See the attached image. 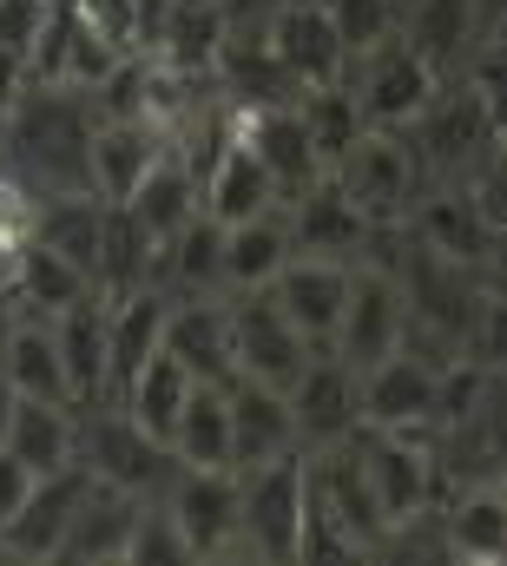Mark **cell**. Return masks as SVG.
I'll list each match as a JSON object with an SVG mask.
<instances>
[{"mask_svg": "<svg viewBox=\"0 0 507 566\" xmlns=\"http://www.w3.org/2000/svg\"><path fill=\"white\" fill-rule=\"evenodd\" d=\"M402 139L415 145L428 178H468L475 165L501 158V99H488L462 80H442L435 99L402 126Z\"/></svg>", "mask_w": 507, "mask_h": 566, "instance_id": "6da1fadb", "label": "cell"}, {"mask_svg": "<svg viewBox=\"0 0 507 566\" xmlns=\"http://www.w3.org/2000/svg\"><path fill=\"white\" fill-rule=\"evenodd\" d=\"M297 527H303V448L238 474V554L270 566L297 560Z\"/></svg>", "mask_w": 507, "mask_h": 566, "instance_id": "7a4b0ae2", "label": "cell"}, {"mask_svg": "<svg viewBox=\"0 0 507 566\" xmlns=\"http://www.w3.org/2000/svg\"><path fill=\"white\" fill-rule=\"evenodd\" d=\"M330 178H337V191H343L370 224H402L408 205L422 198V185H435V178L422 171L415 145L402 139V133H382V126H370L363 139L350 145V151L330 165Z\"/></svg>", "mask_w": 507, "mask_h": 566, "instance_id": "3957f363", "label": "cell"}, {"mask_svg": "<svg viewBox=\"0 0 507 566\" xmlns=\"http://www.w3.org/2000/svg\"><path fill=\"white\" fill-rule=\"evenodd\" d=\"M73 416H80V448L73 454L86 461L93 481H113V488H126L138 501H158L165 494V481L178 468L165 441H152L120 402H93V409H73Z\"/></svg>", "mask_w": 507, "mask_h": 566, "instance_id": "277c9868", "label": "cell"}, {"mask_svg": "<svg viewBox=\"0 0 507 566\" xmlns=\"http://www.w3.org/2000/svg\"><path fill=\"white\" fill-rule=\"evenodd\" d=\"M408 238L428 244L435 258L448 264H468V271H495V244H501V218L462 185V178H435L422 185V198L408 205Z\"/></svg>", "mask_w": 507, "mask_h": 566, "instance_id": "5b68a950", "label": "cell"}, {"mask_svg": "<svg viewBox=\"0 0 507 566\" xmlns=\"http://www.w3.org/2000/svg\"><path fill=\"white\" fill-rule=\"evenodd\" d=\"M225 316H231V363L251 382L290 389L297 369L317 356V343L270 303V290H225Z\"/></svg>", "mask_w": 507, "mask_h": 566, "instance_id": "8992f818", "label": "cell"}, {"mask_svg": "<svg viewBox=\"0 0 507 566\" xmlns=\"http://www.w3.org/2000/svg\"><path fill=\"white\" fill-rule=\"evenodd\" d=\"M343 86L356 93V106H363V119H370V126L402 133V126L435 99L442 73H435L415 46H402V33H395V40H382L376 53L343 60Z\"/></svg>", "mask_w": 507, "mask_h": 566, "instance_id": "52a82bcc", "label": "cell"}, {"mask_svg": "<svg viewBox=\"0 0 507 566\" xmlns=\"http://www.w3.org/2000/svg\"><path fill=\"white\" fill-rule=\"evenodd\" d=\"M165 514L178 521L192 560H225L238 554V468H172L165 481Z\"/></svg>", "mask_w": 507, "mask_h": 566, "instance_id": "ba28073f", "label": "cell"}, {"mask_svg": "<svg viewBox=\"0 0 507 566\" xmlns=\"http://www.w3.org/2000/svg\"><path fill=\"white\" fill-rule=\"evenodd\" d=\"M283 402H290V422H297V448H330V441H343V434L363 428L356 369L343 356H330V349H317L297 369V382L283 389Z\"/></svg>", "mask_w": 507, "mask_h": 566, "instance_id": "9c48e42d", "label": "cell"}, {"mask_svg": "<svg viewBox=\"0 0 507 566\" xmlns=\"http://www.w3.org/2000/svg\"><path fill=\"white\" fill-rule=\"evenodd\" d=\"M86 488H93V474H86L80 454L66 468H53V474H33L27 501L0 521V560H53L60 534H66V521H73V507H80Z\"/></svg>", "mask_w": 507, "mask_h": 566, "instance_id": "30bf717a", "label": "cell"}, {"mask_svg": "<svg viewBox=\"0 0 507 566\" xmlns=\"http://www.w3.org/2000/svg\"><path fill=\"white\" fill-rule=\"evenodd\" d=\"M350 271H356V264H343V258H303V251H290L283 271L263 283V290H270V303H277L317 349H330V336H337V323H343V303H350Z\"/></svg>", "mask_w": 507, "mask_h": 566, "instance_id": "8fae6325", "label": "cell"}, {"mask_svg": "<svg viewBox=\"0 0 507 566\" xmlns=\"http://www.w3.org/2000/svg\"><path fill=\"white\" fill-rule=\"evenodd\" d=\"M435 363L389 349L382 363L356 369V396H363V428H389V434H428V409H435Z\"/></svg>", "mask_w": 507, "mask_h": 566, "instance_id": "7c38bea8", "label": "cell"}, {"mask_svg": "<svg viewBox=\"0 0 507 566\" xmlns=\"http://www.w3.org/2000/svg\"><path fill=\"white\" fill-rule=\"evenodd\" d=\"M402 323H408V310H402V290L389 271H350V303H343V323H337V336H330V356H343L350 369H370L382 363L389 349H402Z\"/></svg>", "mask_w": 507, "mask_h": 566, "instance_id": "4fadbf2b", "label": "cell"}, {"mask_svg": "<svg viewBox=\"0 0 507 566\" xmlns=\"http://www.w3.org/2000/svg\"><path fill=\"white\" fill-rule=\"evenodd\" d=\"M263 40H270L283 80H290L297 93L343 80V46H337V27H330L323 0H283V7L263 20Z\"/></svg>", "mask_w": 507, "mask_h": 566, "instance_id": "5bb4252c", "label": "cell"}, {"mask_svg": "<svg viewBox=\"0 0 507 566\" xmlns=\"http://www.w3.org/2000/svg\"><path fill=\"white\" fill-rule=\"evenodd\" d=\"M238 139L257 151V165L270 171V185H277V198H283V205H290L303 185H317V178H323V158H317L310 133H303V113H297V99L251 106V113H245V126H238Z\"/></svg>", "mask_w": 507, "mask_h": 566, "instance_id": "9a60e30c", "label": "cell"}, {"mask_svg": "<svg viewBox=\"0 0 507 566\" xmlns=\"http://www.w3.org/2000/svg\"><path fill=\"white\" fill-rule=\"evenodd\" d=\"M46 329H53V349H60V369H66V396H73V409L106 402V296H100V290L73 296L66 310L46 316Z\"/></svg>", "mask_w": 507, "mask_h": 566, "instance_id": "2e32d148", "label": "cell"}, {"mask_svg": "<svg viewBox=\"0 0 507 566\" xmlns=\"http://www.w3.org/2000/svg\"><path fill=\"white\" fill-rule=\"evenodd\" d=\"M283 218H290V251H303V258H343V264H356L363 231H370V218L337 191L330 171H323L317 185H303V191L283 205Z\"/></svg>", "mask_w": 507, "mask_h": 566, "instance_id": "e0dca14e", "label": "cell"}, {"mask_svg": "<svg viewBox=\"0 0 507 566\" xmlns=\"http://www.w3.org/2000/svg\"><path fill=\"white\" fill-rule=\"evenodd\" d=\"M225 402H231V468H238V474L297 448V422H290L283 389L251 382V376H231V382H225Z\"/></svg>", "mask_w": 507, "mask_h": 566, "instance_id": "ac0fdd59", "label": "cell"}, {"mask_svg": "<svg viewBox=\"0 0 507 566\" xmlns=\"http://www.w3.org/2000/svg\"><path fill=\"white\" fill-rule=\"evenodd\" d=\"M165 349L192 369V382H231V316L225 296H178L165 310Z\"/></svg>", "mask_w": 507, "mask_h": 566, "instance_id": "d6986e66", "label": "cell"}, {"mask_svg": "<svg viewBox=\"0 0 507 566\" xmlns=\"http://www.w3.org/2000/svg\"><path fill=\"white\" fill-rule=\"evenodd\" d=\"M138 494L126 488H113V481H93L86 494H80V507H73V521H66V534H60V554L53 560H126V541H132V521H138Z\"/></svg>", "mask_w": 507, "mask_h": 566, "instance_id": "ffe728a7", "label": "cell"}, {"mask_svg": "<svg viewBox=\"0 0 507 566\" xmlns=\"http://www.w3.org/2000/svg\"><path fill=\"white\" fill-rule=\"evenodd\" d=\"M165 151V133L152 119H100L93 139H86V171H93V191L106 205H126L132 185L145 178V165Z\"/></svg>", "mask_w": 507, "mask_h": 566, "instance_id": "44dd1931", "label": "cell"}, {"mask_svg": "<svg viewBox=\"0 0 507 566\" xmlns=\"http://www.w3.org/2000/svg\"><path fill=\"white\" fill-rule=\"evenodd\" d=\"M435 521H442V547H448V560L495 566L507 554V494H501V481H475V488H462Z\"/></svg>", "mask_w": 507, "mask_h": 566, "instance_id": "7402d4cb", "label": "cell"}, {"mask_svg": "<svg viewBox=\"0 0 507 566\" xmlns=\"http://www.w3.org/2000/svg\"><path fill=\"white\" fill-rule=\"evenodd\" d=\"M0 448H7L13 461H27L33 474L66 468L73 448H80V416H73V402H33V396H13Z\"/></svg>", "mask_w": 507, "mask_h": 566, "instance_id": "603a6c76", "label": "cell"}, {"mask_svg": "<svg viewBox=\"0 0 507 566\" xmlns=\"http://www.w3.org/2000/svg\"><path fill=\"white\" fill-rule=\"evenodd\" d=\"M198 205H205V218H218V224H245V218L283 205V198H277V185H270V171L257 165L251 145L231 139L211 158V171L198 178Z\"/></svg>", "mask_w": 507, "mask_h": 566, "instance_id": "cb8c5ba5", "label": "cell"}, {"mask_svg": "<svg viewBox=\"0 0 507 566\" xmlns=\"http://www.w3.org/2000/svg\"><path fill=\"white\" fill-rule=\"evenodd\" d=\"M152 251H158V238L132 218L126 205H106V218H100V251H93V290H100L106 303L145 290V283H152Z\"/></svg>", "mask_w": 507, "mask_h": 566, "instance_id": "d4e9b609", "label": "cell"}, {"mask_svg": "<svg viewBox=\"0 0 507 566\" xmlns=\"http://www.w3.org/2000/svg\"><path fill=\"white\" fill-rule=\"evenodd\" d=\"M126 211L152 231V238H172L178 224H192L205 205H198V171L178 158V151H158L152 165H145V178L132 185Z\"/></svg>", "mask_w": 507, "mask_h": 566, "instance_id": "484cf974", "label": "cell"}, {"mask_svg": "<svg viewBox=\"0 0 507 566\" xmlns=\"http://www.w3.org/2000/svg\"><path fill=\"white\" fill-rule=\"evenodd\" d=\"M0 376H7L13 396L73 402V396H66L60 349H53V329H46V316H33V310H20V323H13V336H7V349H0Z\"/></svg>", "mask_w": 507, "mask_h": 566, "instance_id": "4316f807", "label": "cell"}, {"mask_svg": "<svg viewBox=\"0 0 507 566\" xmlns=\"http://www.w3.org/2000/svg\"><path fill=\"white\" fill-rule=\"evenodd\" d=\"M402 46H415L442 80H455L462 53L475 46V7L468 0H402Z\"/></svg>", "mask_w": 507, "mask_h": 566, "instance_id": "83f0119b", "label": "cell"}, {"mask_svg": "<svg viewBox=\"0 0 507 566\" xmlns=\"http://www.w3.org/2000/svg\"><path fill=\"white\" fill-rule=\"evenodd\" d=\"M165 448L185 468H231V402H225V382H192V396H185Z\"/></svg>", "mask_w": 507, "mask_h": 566, "instance_id": "f1b7e54d", "label": "cell"}, {"mask_svg": "<svg viewBox=\"0 0 507 566\" xmlns=\"http://www.w3.org/2000/svg\"><path fill=\"white\" fill-rule=\"evenodd\" d=\"M290 258V218L283 205L257 211L245 224H225V290H263Z\"/></svg>", "mask_w": 507, "mask_h": 566, "instance_id": "f546056e", "label": "cell"}, {"mask_svg": "<svg viewBox=\"0 0 507 566\" xmlns=\"http://www.w3.org/2000/svg\"><path fill=\"white\" fill-rule=\"evenodd\" d=\"M185 396H192V369H185V363H178V356L158 343V356H145V369L132 376L113 402H120L132 422L152 434V441H172V422H178Z\"/></svg>", "mask_w": 507, "mask_h": 566, "instance_id": "4dcf8cb0", "label": "cell"}, {"mask_svg": "<svg viewBox=\"0 0 507 566\" xmlns=\"http://www.w3.org/2000/svg\"><path fill=\"white\" fill-rule=\"evenodd\" d=\"M297 113H303V133H310V145H317L323 171L370 133V119H363V106H356V93H350L343 80H330V86H303V93H297Z\"/></svg>", "mask_w": 507, "mask_h": 566, "instance_id": "1f68e13d", "label": "cell"}, {"mask_svg": "<svg viewBox=\"0 0 507 566\" xmlns=\"http://www.w3.org/2000/svg\"><path fill=\"white\" fill-rule=\"evenodd\" d=\"M7 290L20 296V310H33V316H53V310H66L73 296H86L93 283H86V271H80V264H66L60 251H46V244L33 238V244L20 251V264H13Z\"/></svg>", "mask_w": 507, "mask_h": 566, "instance_id": "d6a6232c", "label": "cell"}, {"mask_svg": "<svg viewBox=\"0 0 507 566\" xmlns=\"http://www.w3.org/2000/svg\"><path fill=\"white\" fill-rule=\"evenodd\" d=\"M323 13H330V27H337L343 60L376 53L382 40L402 33V0H323Z\"/></svg>", "mask_w": 507, "mask_h": 566, "instance_id": "836d02e7", "label": "cell"}, {"mask_svg": "<svg viewBox=\"0 0 507 566\" xmlns=\"http://www.w3.org/2000/svg\"><path fill=\"white\" fill-rule=\"evenodd\" d=\"M126 560H192V547H185V534H178V521L165 514V501H145L138 507V521H132V541H126Z\"/></svg>", "mask_w": 507, "mask_h": 566, "instance_id": "e575fe53", "label": "cell"}, {"mask_svg": "<svg viewBox=\"0 0 507 566\" xmlns=\"http://www.w3.org/2000/svg\"><path fill=\"white\" fill-rule=\"evenodd\" d=\"M46 13H53V0H0V53H13L27 66V46L40 40Z\"/></svg>", "mask_w": 507, "mask_h": 566, "instance_id": "d590c367", "label": "cell"}, {"mask_svg": "<svg viewBox=\"0 0 507 566\" xmlns=\"http://www.w3.org/2000/svg\"><path fill=\"white\" fill-rule=\"evenodd\" d=\"M27 488H33V468H27V461H13V454L0 448V521L27 501Z\"/></svg>", "mask_w": 507, "mask_h": 566, "instance_id": "8d00e7d4", "label": "cell"}, {"mask_svg": "<svg viewBox=\"0 0 507 566\" xmlns=\"http://www.w3.org/2000/svg\"><path fill=\"white\" fill-rule=\"evenodd\" d=\"M7 409H13V389H7V376H0V434H7Z\"/></svg>", "mask_w": 507, "mask_h": 566, "instance_id": "74e56055", "label": "cell"}, {"mask_svg": "<svg viewBox=\"0 0 507 566\" xmlns=\"http://www.w3.org/2000/svg\"><path fill=\"white\" fill-rule=\"evenodd\" d=\"M0 178H7V151H0Z\"/></svg>", "mask_w": 507, "mask_h": 566, "instance_id": "f35d334b", "label": "cell"}]
</instances>
